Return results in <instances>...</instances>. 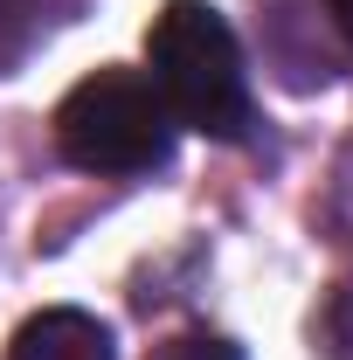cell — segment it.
I'll use <instances>...</instances> for the list:
<instances>
[{"mask_svg":"<svg viewBox=\"0 0 353 360\" xmlns=\"http://www.w3.org/2000/svg\"><path fill=\"white\" fill-rule=\"evenodd\" d=\"M146 63L153 90L167 97L174 125L208 139H243L250 132V70L243 42L208 0H167L146 28Z\"/></svg>","mask_w":353,"mask_h":360,"instance_id":"cell-1","label":"cell"},{"mask_svg":"<svg viewBox=\"0 0 353 360\" xmlns=\"http://www.w3.org/2000/svg\"><path fill=\"white\" fill-rule=\"evenodd\" d=\"M174 111L139 70H97L56 104V146L84 174H153L174 153Z\"/></svg>","mask_w":353,"mask_h":360,"instance_id":"cell-2","label":"cell"},{"mask_svg":"<svg viewBox=\"0 0 353 360\" xmlns=\"http://www.w3.org/2000/svg\"><path fill=\"white\" fill-rule=\"evenodd\" d=\"M7 360H118V347H111L104 319L77 312V305H56V312L21 319V333L7 340Z\"/></svg>","mask_w":353,"mask_h":360,"instance_id":"cell-3","label":"cell"},{"mask_svg":"<svg viewBox=\"0 0 353 360\" xmlns=\"http://www.w3.org/2000/svg\"><path fill=\"white\" fill-rule=\"evenodd\" d=\"M63 7L70 0H0V77H14L49 42V28L63 21Z\"/></svg>","mask_w":353,"mask_h":360,"instance_id":"cell-4","label":"cell"},{"mask_svg":"<svg viewBox=\"0 0 353 360\" xmlns=\"http://www.w3.org/2000/svg\"><path fill=\"white\" fill-rule=\"evenodd\" d=\"M312 354L319 360H353V284H333V298L312 319Z\"/></svg>","mask_w":353,"mask_h":360,"instance_id":"cell-5","label":"cell"},{"mask_svg":"<svg viewBox=\"0 0 353 360\" xmlns=\"http://www.w3.org/2000/svg\"><path fill=\"white\" fill-rule=\"evenodd\" d=\"M146 360H243V347H229L222 333H201V326H194V333H174V340H160Z\"/></svg>","mask_w":353,"mask_h":360,"instance_id":"cell-6","label":"cell"},{"mask_svg":"<svg viewBox=\"0 0 353 360\" xmlns=\"http://www.w3.org/2000/svg\"><path fill=\"white\" fill-rule=\"evenodd\" d=\"M333 229L353 243V146L340 153V180H333Z\"/></svg>","mask_w":353,"mask_h":360,"instance_id":"cell-7","label":"cell"},{"mask_svg":"<svg viewBox=\"0 0 353 360\" xmlns=\"http://www.w3.org/2000/svg\"><path fill=\"white\" fill-rule=\"evenodd\" d=\"M326 14H333V28L353 42V0H326Z\"/></svg>","mask_w":353,"mask_h":360,"instance_id":"cell-8","label":"cell"}]
</instances>
